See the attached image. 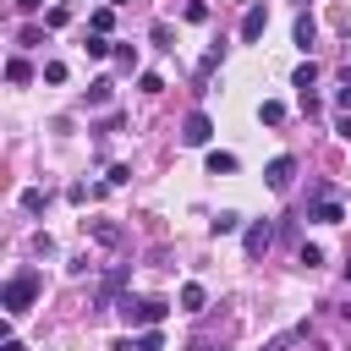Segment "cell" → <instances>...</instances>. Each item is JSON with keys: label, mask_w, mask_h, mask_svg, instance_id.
<instances>
[{"label": "cell", "mask_w": 351, "mask_h": 351, "mask_svg": "<svg viewBox=\"0 0 351 351\" xmlns=\"http://www.w3.org/2000/svg\"><path fill=\"white\" fill-rule=\"evenodd\" d=\"M22 208H27V214H44V192L27 186V192H22Z\"/></svg>", "instance_id": "obj_23"}, {"label": "cell", "mask_w": 351, "mask_h": 351, "mask_svg": "<svg viewBox=\"0 0 351 351\" xmlns=\"http://www.w3.org/2000/svg\"><path fill=\"white\" fill-rule=\"evenodd\" d=\"M88 230H93V241H104V247H121V225H110V219H88Z\"/></svg>", "instance_id": "obj_8"}, {"label": "cell", "mask_w": 351, "mask_h": 351, "mask_svg": "<svg viewBox=\"0 0 351 351\" xmlns=\"http://www.w3.org/2000/svg\"><path fill=\"white\" fill-rule=\"evenodd\" d=\"M263 27H269V11H263V5H247V16H241V44H258Z\"/></svg>", "instance_id": "obj_5"}, {"label": "cell", "mask_w": 351, "mask_h": 351, "mask_svg": "<svg viewBox=\"0 0 351 351\" xmlns=\"http://www.w3.org/2000/svg\"><path fill=\"white\" fill-rule=\"evenodd\" d=\"M307 219H318V225H340V219H346V208H340V203H335V197H318V203H313V214H307Z\"/></svg>", "instance_id": "obj_7"}, {"label": "cell", "mask_w": 351, "mask_h": 351, "mask_svg": "<svg viewBox=\"0 0 351 351\" xmlns=\"http://www.w3.org/2000/svg\"><path fill=\"white\" fill-rule=\"evenodd\" d=\"M110 88H115L110 77H99V82H88V104H110Z\"/></svg>", "instance_id": "obj_17"}, {"label": "cell", "mask_w": 351, "mask_h": 351, "mask_svg": "<svg viewBox=\"0 0 351 351\" xmlns=\"http://www.w3.org/2000/svg\"><path fill=\"white\" fill-rule=\"evenodd\" d=\"M137 351H165V335H159V324H154V329H143V335H137Z\"/></svg>", "instance_id": "obj_18"}, {"label": "cell", "mask_w": 351, "mask_h": 351, "mask_svg": "<svg viewBox=\"0 0 351 351\" xmlns=\"http://www.w3.org/2000/svg\"><path fill=\"white\" fill-rule=\"evenodd\" d=\"M296 263H302V269H318V263H324V247L302 241V247H296Z\"/></svg>", "instance_id": "obj_15"}, {"label": "cell", "mask_w": 351, "mask_h": 351, "mask_svg": "<svg viewBox=\"0 0 351 351\" xmlns=\"http://www.w3.org/2000/svg\"><path fill=\"white\" fill-rule=\"evenodd\" d=\"M110 27H115V11H110V5H99V11L88 16V33H110Z\"/></svg>", "instance_id": "obj_12"}, {"label": "cell", "mask_w": 351, "mask_h": 351, "mask_svg": "<svg viewBox=\"0 0 351 351\" xmlns=\"http://www.w3.org/2000/svg\"><path fill=\"white\" fill-rule=\"evenodd\" d=\"M132 181V165H110V186H126Z\"/></svg>", "instance_id": "obj_27"}, {"label": "cell", "mask_w": 351, "mask_h": 351, "mask_svg": "<svg viewBox=\"0 0 351 351\" xmlns=\"http://www.w3.org/2000/svg\"><path fill=\"white\" fill-rule=\"evenodd\" d=\"M346 280H351V258H346Z\"/></svg>", "instance_id": "obj_31"}, {"label": "cell", "mask_w": 351, "mask_h": 351, "mask_svg": "<svg viewBox=\"0 0 351 351\" xmlns=\"http://www.w3.org/2000/svg\"><path fill=\"white\" fill-rule=\"evenodd\" d=\"M0 351H22V340H11V335H5V340H0Z\"/></svg>", "instance_id": "obj_29"}, {"label": "cell", "mask_w": 351, "mask_h": 351, "mask_svg": "<svg viewBox=\"0 0 351 351\" xmlns=\"http://www.w3.org/2000/svg\"><path fill=\"white\" fill-rule=\"evenodd\" d=\"M181 16H186V22H208V5H203V0H192V5L181 11Z\"/></svg>", "instance_id": "obj_25"}, {"label": "cell", "mask_w": 351, "mask_h": 351, "mask_svg": "<svg viewBox=\"0 0 351 351\" xmlns=\"http://www.w3.org/2000/svg\"><path fill=\"white\" fill-rule=\"evenodd\" d=\"M165 313H170L165 296H121V318L132 329H154V324H165Z\"/></svg>", "instance_id": "obj_1"}, {"label": "cell", "mask_w": 351, "mask_h": 351, "mask_svg": "<svg viewBox=\"0 0 351 351\" xmlns=\"http://www.w3.org/2000/svg\"><path fill=\"white\" fill-rule=\"evenodd\" d=\"M5 77H11V82H27L33 71H27V60H22V55H11V60H5Z\"/></svg>", "instance_id": "obj_20"}, {"label": "cell", "mask_w": 351, "mask_h": 351, "mask_svg": "<svg viewBox=\"0 0 351 351\" xmlns=\"http://www.w3.org/2000/svg\"><path fill=\"white\" fill-rule=\"evenodd\" d=\"M208 137H214V121H208L203 110H192V115L181 121V143H186V148H203Z\"/></svg>", "instance_id": "obj_3"}, {"label": "cell", "mask_w": 351, "mask_h": 351, "mask_svg": "<svg viewBox=\"0 0 351 351\" xmlns=\"http://www.w3.org/2000/svg\"><path fill=\"white\" fill-rule=\"evenodd\" d=\"M66 5H71V0H66Z\"/></svg>", "instance_id": "obj_32"}, {"label": "cell", "mask_w": 351, "mask_h": 351, "mask_svg": "<svg viewBox=\"0 0 351 351\" xmlns=\"http://www.w3.org/2000/svg\"><path fill=\"white\" fill-rule=\"evenodd\" d=\"M137 88H143V93H165V77H159V71H143Z\"/></svg>", "instance_id": "obj_22"}, {"label": "cell", "mask_w": 351, "mask_h": 351, "mask_svg": "<svg viewBox=\"0 0 351 351\" xmlns=\"http://www.w3.org/2000/svg\"><path fill=\"white\" fill-rule=\"evenodd\" d=\"M236 170V154H225V148H208V176H230Z\"/></svg>", "instance_id": "obj_10"}, {"label": "cell", "mask_w": 351, "mask_h": 351, "mask_svg": "<svg viewBox=\"0 0 351 351\" xmlns=\"http://www.w3.org/2000/svg\"><path fill=\"white\" fill-rule=\"evenodd\" d=\"M313 33H318V22H313V16H307V11H302V16H296V44H302V49H307V44H313Z\"/></svg>", "instance_id": "obj_16"}, {"label": "cell", "mask_w": 351, "mask_h": 351, "mask_svg": "<svg viewBox=\"0 0 351 351\" xmlns=\"http://www.w3.org/2000/svg\"><path fill=\"white\" fill-rule=\"evenodd\" d=\"M115 66H121V71H137V49H132V44H126V49H115Z\"/></svg>", "instance_id": "obj_24"}, {"label": "cell", "mask_w": 351, "mask_h": 351, "mask_svg": "<svg viewBox=\"0 0 351 351\" xmlns=\"http://www.w3.org/2000/svg\"><path fill=\"white\" fill-rule=\"evenodd\" d=\"M236 230H241V214H230V208L214 214V236H236Z\"/></svg>", "instance_id": "obj_14"}, {"label": "cell", "mask_w": 351, "mask_h": 351, "mask_svg": "<svg viewBox=\"0 0 351 351\" xmlns=\"http://www.w3.org/2000/svg\"><path fill=\"white\" fill-rule=\"evenodd\" d=\"M291 176H296V159H291V154H280V159H269V170H263V181H269L274 192H285V186H291Z\"/></svg>", "instance_id": "obj_4"}, {"label": "cell", "mask_w": 351, "mask_h": 351, "mask_svg": "<svg viewBox=\"0 0 351 351\" xmlns=\"http://www.w3.org/2000/svg\"><path fill=\"white\" fill-rule=\"evenodd\" d=\"M110 5H132V0H110Z\"/></svg>", "instance_id": "obj_30"}, {"label": "cell", "mask_w": 351, "mask_h": 351, "mask_svg": "<svg viewBox=\"0 0 351 351\" xmlns=\"http://www.w3.org/2000/svg\"><path fill=\"white\" fill-rule=\"evenodd\" d=\"M154 44H159V49H176V44H170V22H154Z\"/></svg>", "instance_id": "obj_26"}, {"label": "cell", "mask_w": 351, "mask_h": 351, "mask_svg": "<svg viewBox=\"0 0 351 351\" xmlns=\"http://www.w3.org/2000/svg\"><path fill=\"white\" fill-rule=\"evenodd\" d=\"M11 5H16V11H38L44 0H11Z\"/></svg>", "instance_id": "obj_28"}, {"label": "cell", "mask_w": 351, "mask_h": 351, "mask_svg": "<svg viewBox=\"0 0 351 351\" xmlns=\"http://www.w3.org/2000/svg\"><path fill=\"white\" fill-rule=\"evenodd\" d=\"M203 302H208V296H203V285H197V280H186V285H181V313H203Z\"/></svg>", "instance_id": "obj_9"}, {"label": "cell", "mask_w": 351, "mask_h": 351, "mask_svg": "<svg viewBox=\"0 0 351 351\" xmlns=\"http://www.w3.org/2000/svg\"><path fill=\"white\" fill-rule=\"evenodd\" d=\"M82 49H88L93 60H104V55H110V38H104V33H88V44H82Z\"/></svg>", "instance_id": "obj_19"}, {"label": "cell", "mask_w": 351, "mask_h": 351, "mask_svg": "<svg viewBox=\"0 0 351 351\" xmlns=\"http://www.w3.org/2000/svg\"><path fill=\"white\" fill-rule=\"evenodd\" d=\"M126 274H132V269H115V274H110V280H104V285H99V302H110V296H115V291H121V280H126Z\"/></svg>", "instance_id": "obj_21"}, {"label": "cell", "mask_w": 351, "mask_h": 351, "mask_svg": "<svg viewBox=\"0 0 351 351\" xmlns=\"http://www.w3.org/2000/svg\"><path fill=\"white\" fill-rule=\"evenodd\" d=\"M33 296H38V274H33V269H16V274L5 280V291H0V307L16 318V313L33 307Z\"/></svg>", "instance_id": "obj_2"}, {"label": "cell", "mask_w": 351, "mask_h": 351, "mask_svg": "<svg viewBox=\"0 0 351 351\" xmlns=\"http://www.w3.org/2000/svg\"><path fill=\"white\" fill-rule=\"evenodd\" d=\"M258 121H263V126H280V121H285V104H280V99H263V104H258Z\"/></svg>", "instance_id": "obj_11"}, {"label": "cell", "mask_w": 351, "mask_h": 351, "mask_svg": "<svg viewBox=\"0 0 351 351\" xmlns=\"http://www.w3.org/2000/svg\"><path fill=\"white\" fill-rule=\"evenodd\" d=\"M291 82H296V93H307V88H313V82H318V66H313V60H302V66H296V77H291Z\"/></svg>", "instance_id": "obj_13"}, {"label": "cell", "mask_w": 351, "mask_h": 351, "mask_svg": "<svg viewBox=\"0 0 351 351\" xmlns=\"http://www.w3.org/2000/svg\"><path fill=\"white\" fill-rule=\"evenodd\" d=\"M269 247H274V225H263V219L247 225V258H263Z\"/></svg>", "instance_id": "obj_6"}]
</instances>
